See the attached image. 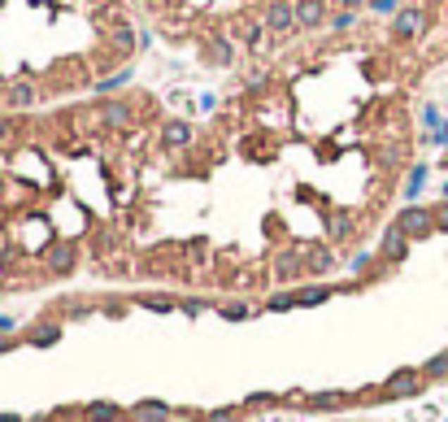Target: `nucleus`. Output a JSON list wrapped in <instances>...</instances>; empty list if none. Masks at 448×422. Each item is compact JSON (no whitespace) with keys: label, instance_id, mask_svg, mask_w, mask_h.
Listing matches in <instances>:
<instances>
[{"label":"nucleus","instance_id":"f257e3e1","mask_svg":"<svg viewBox=\"0 0 448 422\" xmlns=\"http://www.w3.org/2000/svg\"><path fill=\"white\" fill-rule=\"evenodd\" d=\"M396 53V39L322 35L253 74L209 127L166 122L127 283L275 296L353 266L413 157Z\"/></svg>","mask_w":448,"mask_h":422},{"label":"nucleus","instance_id":"f03ea898","mask_svg":"<svg viewBox=\"0 0 448 422\" xmlns=\"http://www.w3.org/2000/svg\"><path fill=\"white\" fill-rule=\"evenodd\" d=\"M166 118L148 96L0 118V301L127 283Z\"/></svg>","mask_w":448,"mask_h":422},{"label":"nucleus","instance_id":"7ed1b4c3","mask_svg":"<svg viewBox=\"0 0 448 422\" xmlns=\"http://www.w3.org/2000/svg\"><path fill=\"white\" fill-rule=\"evenodd\" d=\"M131 53V0H0V118L70 105Z\"/></svg>","mask_w":448,"mask_h":422},{"label":"nucleus","instance_id":"20e7f679","mask_svg":"<svg viewBox=\"0 0 448 422\" xmlns=\"http://www.w3.org/2000/svg\"><path fill=\"white\" fill-rule=\"evenodd\" d=\"M335 422H353V418H335Z\"/></svg>","mask_w":448,"mask_h":422}]
</instances>
